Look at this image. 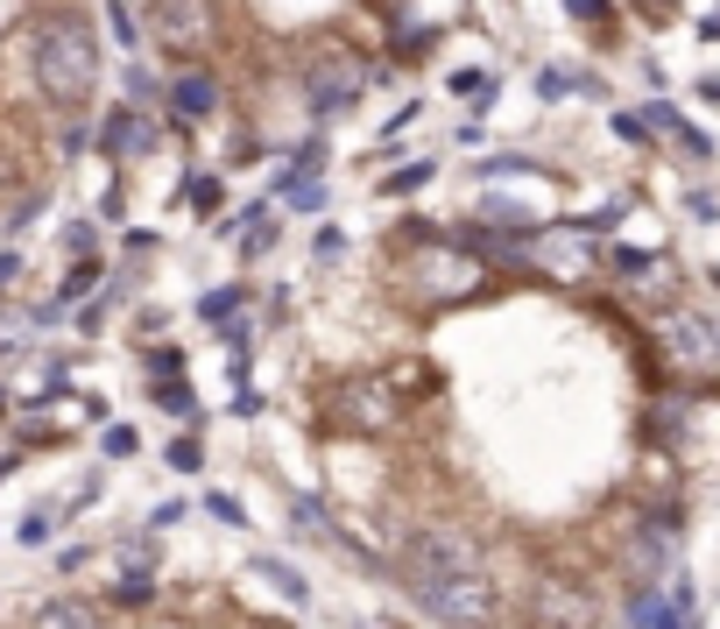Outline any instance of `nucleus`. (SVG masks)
Listing matches in <instances>:
<instances>
[{
    "label": "nucleus",
    "instance_id": "obj_17",
    "mask_svg": "<svg viewBox=\"0 0 720 629\" xmlns=\"http://www.w3.org/2000/svg\"><path fill=\"white\" fill-rule=\"evenodd\" d=\"M148 368H156V376H177V368H184V354L163 347V354H148Z\"/></svg>",
    "mask_w": 720,
    "mask_h": 629
},
{
    "label": "nucleus",
    "instance_id": "obj_10",
    "mask_svg": "<svg viewBox=\"0 0 720 629\" xmlns=\"http://www.w3.org/2000/svg\"><path fill=\"white\" fill-rule=\"evenodd\" d=\"M170 107H177V114H184V121H205V114H213V107H219V85H213V79H205V71H184V79H177V85H170Z\"/></svg>",
    "mask_w": 720,
    "mask_h": 629
},
{
    "label": "nucleus",
    "instance_id": "obj_20",
    "mask_svg": "<svg viewBox=\"0 0 720 629\" xmlns=\"http://www.w3.org/2000/svg\"><path fill=\"white\" fill-rule=\"evenodd\" d=\"M191 199H199L205 213H213V205H219V177H199V185H191Z\"/></svg>",
    "mask_w": 720,
    "mask_h": 629
},
{
    "label": "nucleus",
    "instance_id": "obj_9",
    "mask_svg": "<svg viewBox=\"0 0 720 629\" xmlns=\"http://www.w3.org/2000/svg\"><path fill=\"white\" fill-rule=\"evenodd\" d=\"M99 134H107V149H113V156H148V149H156V134H148V121H142V114H128V107H113V114H107V128H99Z\"/></svg>",
    "mask_w": 720,
    "mask_h": 629
},
{
    "label": "nucleus",
    "instance_id": "obj_6",
    "mask_svg": "<svg viewBox=\"0 0 720 629\" xmlns=\"http://www.w3.org/2000/svg\"><path fill=\"white\" fill-rule=\"evenodd\" d=\"M417 602H424L439 622H453V629H488V622H494V608H502V588H494L488 573H467V580H439V588H417Z\"/></svg>",
    "mask_w": 720,
    "mask_h": 629
},
{
    "label": "nucleus",
    "instance_id": "obj_13",
    "mask_svg": "<svg viewBox=\"0 0 720 629\" xmlns=\"http://www.w3.org/2000/svg\"><path fill=\"white\" fill-rule=\"evenodd\" d=\"M573 71H544V79H537V93H544V99H565V93H573Z\"/></svg>",
    "mask_w": 720,
    "mask_h": 629
},
{
    "label": "nucleus",
    "instance_id": "obj_2",
    "mask_svg": "<svg viewBox=\"0 0 720 629\" xmlns=\"http://www.w3.org/2000/svg\"><path fill=\"white\" fill-rule=\"evenodd\" d=\"M396 566H403V580H410V594H417V588H439V580L488 573L473 531H459V523H417V531H403Z\"/></svg>",
    "mask_w": 720,
    "mask_h": 629
},
{
    "label": "nucleus",
    "instance_id": "obj_4",
    "mask_svg": "<svg viewBox=\"0 0 720 629\" xmlns=\"http://www.w3.org/2000/svg\"><path fill=\"white\" fill-rule=\"evenodd\" d=\"M227 28V0H148V36L163 43V57H199Z\"/></svg>",
    "mask_w": 720,
    "mask_h": 629
},
{
    "label": "nucleus",
    "instance_id": "obj_7",
    "mask_svg": "<svg viewBox=\"0 0 720 629\" xmlns=\"http://www.w3.org/2000/svg\"><path fill=\"white\" fill-rule=\"evenodd\" d=\"M360 85H368V64H360L353 50H325L319 64H311V107L333 114V107H353Z\"/></svg>",
    "mask_w": 720,
    "mask_h": 629
},
{
    "label": "nucleus",
    "instance_id": "obj_15",
    "mask_svg": "<svg viewBox=\"0 0 720 629\" xmlns=\"http://www.w3.org/2000/svg\"><path fill=\"white\" fill-rule=\"evenodd\" d=\"M614 269H628V276H643V269H650V254H643V248H614Z\"/></svg>",
    "mask_w": 720,
    "mask_h": 629
},
{
    "label": "nucleus",
    "instance_id": "obj_1",
    "mask_svg": "<svg viewBox=\"0 0 720 629\" xmlns=\"http://www.w3.org/2000/svg\"><path fill=\"white\" fill-rule=\"evenodd\" d=\"M28 64H36V93L50 107H85L99 85V36L85 28V14H50L36 28Z\"/></svg>",
    "mask_w": 720,
    "mask_h": 629
},
{
    "label": "nucleus",
    "instance_id": "obj_16",
    "mask_svg": "<svg viewBox=\"0 0 720 629\" xmlns=\"http://www.w3.org/2000/svg\"><path fill=\"white\" fill-rule=\"evenodd\" d=\"M565 8H573L579 22H608V0H565Z\"/></svg>",
    "mask_w": 720,
    "mask_h": 629
},
{
    "label": "nucleus",
    "instance_id": "obj_14",
    "mask_svg": "<svg viewBox=\"0 0 720 629\" xmlns=\"http://www.w3.org/2000/svg\"><path fill=\"white\" fill-rule=\"evenodd\" d=\"M650 121H643V114H614V134H622V142H650V134H643Z\"/></svg>",
    "mask_w": 720,
    "mask_h": 629
},
{
    "label": "nucleus",
    "instance_id": "obj_12",
    "mask_svg": "<svg viewBox=\"0 0 720 629\" xmlns=\"http://www.w3.org/2000/svg\"><path fill=\"white\" fill-rule=\"evenodd\" d=\"M199 311H205L213 325H227L233 311H240V290H233V283H227V290H205V297H199Z\"/></svg>",
    "mask_w": 720,
    "mask_h": 629
},
{
    "label": "nucleus",
    "instance_id": "obj_5",
    "mask_svg": "<svg viewBox=\"0 0 720 629\" xmlns=\"http://www.w3.org/2000/svg\"><path fill=\"white\" fill-rule=\"evenodd\" d=\"M396 417H403V396H396V382H388V376H353V382L333 389V403H325V425L360 431V439L388 431Z\"/></svg>",
    "mask_w": 720,
    "mask_h": 629
},
{
    "label": "nucleus",
    "instance_id": "obj_21",
    "mask_svg": "<svg viewBox=\"0 0 720 629\" xmlns=\"http://www.w3.org/2000/svg\"><path fill=\"white\" fill-rule=\"evenodd\" d=\"M248 629H283V622H248Z\"/></svg>",
    "mask_w": 720,
    "mask_h": 629
},
{
    "label": "nucleus",
    "instance_id": "obj_3",
    "mask_svg": "<svg viewBox=\"0 0 720 629\" xmlns=\"http://www.w3.org/2000/svg\"><path fill=\"white\" fill-rule=\"evenodd\" d=\"M657 347H664L671 376H685V382L720 376V319L699 311V305H671L664 319H657Z\"/></svg>",
    "mask_w": 720,
    "mask_h": 629
},
{
    "label": "nucleus",
    "instance_id": "obj_19",
    "mask_svg": "<svg viewBox=\"0 0 720 629\" xmlns=\"http://www.w3.org/2000/svg\"><path fill=\"white\" fill-rule=\"evenodd\" d=\"M205 509H213L219 523H240V502H233V496H205Z\"/></svg>",
    "mask_w": 720,
    "mask_h": 629
},
{
    "label": "nucleus",
    "instance_id": "obj_11",
    "mask_svg": "<svg viewBox=\"0 0 720 629\" xmlns=\"http://www.w3.org/2000/svg\"><path fill=\"white\" fill-rule=\"evenodd\" d=\"M148 594H156V580H148L142 566H134V573H120V580H113V602H120V608H142Z\"/></svg>",
    "mask_w": 720,
    "mask_h": 629
},
{
    "label": "nucleus",
    "instance_id": "obj_18",
    "mask_svg": "<svg viewBox=\"0 0 720 629\" xmlns=\"http://www.w3.org/2000/svg\"><path fill=\"white\" fill-rule=\"evenodd\" d=\"M170 467H199V439H177L170 446Z\"/></svg>",
    "mask_w": 720,
    "mask_h": 629
},
{
    "label": "nucleus",
    "instance_id": "obj_8",
    "mask_svg": "<svg viewBox=\"0 0 720 629\" xmlns=\"http://www.w3.org/2000/svg\"><path fill=\"white\" fill-rule=\"evenodd\" d=\"M36 629H107V608L85 602V594H57L36 608Z\"/></svg>",
    "mask_w": 720,
    "mask_h": 629
}]
</instances>
